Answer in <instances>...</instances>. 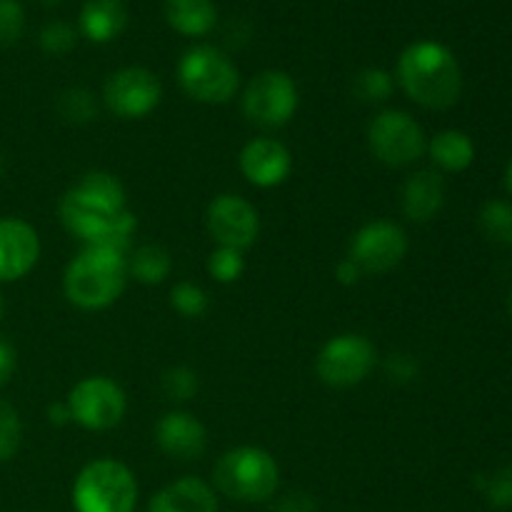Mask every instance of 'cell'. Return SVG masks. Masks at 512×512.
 <instances>
[{
    "mask_svg": "<svg viewBox=\"0 0 512 512\" xmlns=\"http://www.w3.org/2000/svg\"><path fill=\"white\" fill-rule=\"evenodd\" d=\"M128 23V10L123 0H88L80 10V33L90 43H110L123 33Z\"/></svg>",
    "mask_w": 512,
    "mask_h": 512,
    "instance_id": "cell-19",
    "label": "cell"
},
{
    "mask_svg": "<svg viewBox=\"0 0 512 512\" xmlns=\"http://www.w3.org/2000/svg\"><path fill=\"white\" fill-rule=\"evenodd\" d=\"M15 365H18V358H15L13 345L0 340V388L10 383V378L15 373Z\"/></svg>",
    "mask_w": 512,
    "mask_h": 512,
    "instance_id": "cell-35",
    "label": "cell"
},
{
    "mask_svg": "<svg viewBox=\"0 0 512 512\" xmlns=\"http://www.w3.org/2000/svg\"><path fill=\"white\" fill-rule=\"evenodd\" d=\"M3 170H5V160H3V155H0V178H3Z\"/></svg>",
    "mask_w": 512,
    "mask_h": 512,
    "instance_id": "cell-40",
    "label": "cell"
},
{
    "mask_svg": "<svg viewBox=\"0 0 512 512\" xmlns=\"http://www.w3.org/2000/svg\"><path fill=\"white\" fill-rule=\"evenodd\" d=\"M480 230L495 245H512V203L508 200H488L478 215Z\"/></svg>",
    "mask_w": 512,
    "mask_h": 512,
    "instance_id": "cell-23",
    "label": "cell"
},
{
    "mask_svg": "<svg viewBox=\"0 0 512 512\" xmlns=\"http://www.w3.org/2000/svg\"><path fill=\"white\" fill-rule=\"evenodd\" d=\"M128 255L103 245H85L63 273V293L80 310H105L128 285Z\"/></svg>",
    "mask_w": 512,
    "mask_h": 512,
    "instance_id": "cell-3",
    "label": "cell"
},
{
    "mask_svg": "<svg viewBox=\"0 0 512 512\" xmlns=\"http://www.w3.org/2000/svg\"><path fill=\"white\" fill-rule=\"evenodd\" d=\"M40 48L50 55H65L75 48V40H78V33L70 23H63V20H55V23H48L43 30H40Z\"/></svg>",
    "mask_w": 512,
    "mask_h": 512,
    "instance_id": "cell-30",
    "label": "cell"
},
{
    "mask_svg": "<svg viewBox=\"0 0 512 512\" xmlns=\"http://www.w3.org/2000/svg\"><path fill=\"white\" fill-rule=\"evenodd\" d=\"M445 193V180L438 170H418L403 185V215L410 223H428L443 210Z\"/></svg>",
    "mask_w": 512,
    "mask_h": 512,
    "instance_id": "cell-17",
    "label": "cell"
},
{
    "mask_svg": "<svg viewBox=\"0 0 512 512\" xmlns=\"http://www.w3.org/2000/svg\"><path fill=\"white\" fill-rule=\"evenodd\" d=\"M408 248V233L398 223L373 220L353 235L348 258L355 260L365 275H385L403 263Z\"/></svg>",
    "mask_w": 512,
    "mask_h": 512,
    "instance_id": "cell-12",
    "label": "cell"
},
{
    "mask_svg": "<svg viewBox=\"0 0 512 512\" xmlns=\"http://www.w3.org/2000/svg\"><path fill=\"white\" fill-rule=\"evenodd\" d=\"M163 100V85L158 75L140 65L118 70L105 80L103 103L115 118L140 120L153 113Z\"/></svg>",
    "mask_w": 512,
    "mask_h": 512,
    "instance_id": "cell-11",
    "label": "cell"
},
{
    "mask_svg": "<svg viewBox=\"0 0 512 512\" xmlns=\"http://www.w3.org/2000/svg\"><path fill=\"white\" fill-rule=\"evenodd\" d=\"M73 423L85 430H110L120 425L128 410L125 390L105 375H90L75 383L65 398Z\"/></svg>",
    "mask_w": 512,
    "mask_h": 512,
    "instance_id": "cell-9",
    "label": "cell"
},
{
    "mask_svg": "<svg viewBox=\"0 0 512 512\" xmlns=\"http://www.w3.org/2000/svg\"><path fill=\"white\" fill-rule=\"evenodd\" d=\"M208 305V293L198 283L183 280V283H175L170 288V308L178 315H183V318H203L208 313Z\"/></svg>",
    "mask_w": 512,
    "mask_h": 512,
    "instance_id": "cell-25",
    "label": "cell"
},
{
    "mask_svg": "<svg viewBox=\"0 0 512 512\" xmlns=\"http://www.w3.org/2000/svg\"><path fill=\"white\" fill-rule=\"evenodd\" d=\"M298 85L283 70H263L243 93V113L260 128H283L298 110Z\"/></svg>",
    "mask_w": 512,
    "mask_h": 512,
    "instance_id": "cell-10",
    "label": "cell"
},
{
    "mask_svg": "<svg viewBox=\"0 0 512 512\" xmlns=\"http://www.w3.org/2000/svg\"><path fill=\"white\" fill-rule=\"evenodd\" d=\"M3 313H5V303H3V295H0V318H3Z\"/></svg>",
    "mask_w": 512,
    "mask_h": 512,
    "instance_id": "cell-39",
    "label": "cell"
},
{
    "mask_svg": "<svg viewBox=\"0 0 512 512\" xmlns=\"http://www.w3.org/2000/svg\"><path fill=\"white\" fill-rule=\"evenodd\" d=\"M173 273V255L158 243L138 245L128 253V275L140 285H160Z\"/></svg>",
    "mask_w": 512,
    "mask_h": 512,
    "instance_id": "cell-22",
    "label": "cell"
},
{
    "mask_svg": "<svg viewBox=\"0 0 512 512\" xmlns=\"http://www.w3.org/2000/svg\"><path fill=\"white\" fill-rule=\"evenodd\" d=\"M208 233L220 248H235L240 253L255 245L260 235V213L243 195H215L205 213Z\"/></svg>",
    "mask_w": 512,
    "mask_h": 512,
    "instance_id": "cell-13",
    "label": "cell"
},
{
    "mask_svg": "<svg viewBox=\"0 0 512 512\" xmlns=\"http://www.w3.org/2000/svg\"><path fill=\"white\" fill-rule=\"evenodd\" d=\"M433 165L443 173H463L475 160V143L463 130H440L428 140V150Z\"/></svg>",
    "mask_w": 512,
    "mask_h": 512,
    "instance_id": "cell-20",
    "label": "cell"
},
{
    "mask_svg": "<svg viewBox=\"0 0 512 512\" xmlns=\"http://www.w3.org/2000/svg\"><path fill=\"white\" fill-rule=\"evenodd\" d=\"M385 370H388V378L398 380V383H410V380L418 378V373H420L418 360H415L413 355H405V353L390 355Z\"/></svg>",
    "mask_w": 512,
    "mask_h": 512,
    "instance_id": "cell-33",
    "label": "cell"
},
{
    "mask_svg": "<svg viewBox=\"0 0 512 512\" xmlns=\"http://www.w3.org/2000/svg\"><path fill=\"white\" fill-rule=\"evenodd\" d=\"M395 80L383 68H365L355 75V95L365 103H385L393 95Z\"/></svg>",
    "mask_w": 512,
    "mask_h": 512,
    "instance_id": "cell-26",
    "label": "cell"
},
{
    "mask_svg": "<svg viewBox=\"0 0 512 512\" xmlns=\"http://www.w3.org/2000/svg\"><path fill=\"white\" fill-rule=\"evenodd\" d=\"M155 443L173 460L190 463V460L203 458L208 448V430L193 413L170 410L155 425Z\"/></svg>",
    "mask_w": 512,
    "mask_h": 512,
    "instance_id": "cell-16",
    "label": "cell"
},
{
    "mask_svg": "<svg viewBox=\"0 0 512 512\" xmlns=\"http://www.w3.org/2000/svg\"><path fill=\"white\" fill-rule=\"evenodd\" d=\"M398 83L413 103L428 110L453 108L463 93V70L448 45L418 40L400 53Z\"/></svg>",
    "mask_w": 512,
    "mask_h": 512,
    "instance_id": "cell-2",
    "label": "cell"
},
{
    "mask_svg": "<svg viewBox=\"0 0 512 512\" xmlns=\"http://www.w3.org/2000/svg\"><path fill=\"white\" fill-rule=\"evenodd\" d=\"M240 173L255 188H278L293 173V155L280 140L253 138L240 150Z\"/></svg>",
    "mask_w": 512,
    "mask_h": 512,
    "instance_id": "cell-14",
    "label": "cell"
},
{
    "mask_svg": "<svg viewBox=\"0 0 512 512\" xmlns=\"http://www.w3.org/2000/svg\"><path fill=\"white\" fill-rule=\"evenodd\" d=\"M218 493L238 503H268L280 485V468L273 455L255 445H238L220 455L213 468Z\"/></svg>",
    "mask_w": 512,
    "mask_h": 512,
    "instance_id": "cell-4",
    "label": "cell"
},
{
    "mask_svg": "<svg viewBox=\"0 0 512 512\" xmlns=\"http://www.w3.org/2000/svg\"><path fill=\"white\" fill-rule=\"evenodd\" d=\"M178 83L193 100L205 105H225L240 88L233 60L213 45H195L180 58Z\"/></svg>",
    "mask_w": 512,
    "mask_h": 512,
    "instance_id": "cell-6",
    "label": "cell"
},
{
    "mask_svg": "<svg viewBox=\"0 0 512 512\" xmlns=\"http://www.w3.org/2000/svg\"><path fill=\"white\" fill-rule=\"evenodd\" d=\"M245 255L235 248H215L208 255V275L220 285H230L243 278Z\"/></svg>",
    "mask_w": 512,
    "mask_h": 512,
    "instance_id": "cell-27",
    "label": "cell"
},
{
    "mask_svg": "<svg viewBox=\"0 0 512 512\" xmlns=\"http://www.w3.org/2000/svg\"><path fill=\"white\" fill-rule=\"evenodd\" d=\"M23 443V423L20 415L8 400L0 398V463L13 460Z\"/></svg>",
    "mask_w": 512,
    "mask_h": 512,
    "instance_id": "cell-28",
    "label": "cell"
},
{
    "mask_svg": "<svg viewBox=\"0 0 512 512\" xmlns=\"http://www.w3.org/2000/svg\"><path fill=\"white\" fill-rule=\"evenodd\" d=\"M45 5H55V3H60V0H43Z\"/></svg>",
    "mask_w": 512,
    "mask_h": 512,
    "instance_id": "cell-41",
    "label": "cell"
},
{
    "mask_svg": "<svg viewBox=\"0 0 512 512\" xmlns=\"http://www.w3.org/2000/svg\"><path fill=\"white\" fill-rule=\"evenodd\" d=\"M165 20L175 33L200 38L215 28L218 10L213 0H165Z\"/></svg>",
    "mask_w": 512,
    "mask_h": 512,
    "instance_id": "cell-21",
    "label": "cell"
},
{
    "mask_svg": "<svg viewBox=\"0 0 512 512\" xmlns=\"http://www.w3.org/2000/svg\"><path fill=\"white\" fill-rule=\"evenodd\" d=\"M510 313H512V295H510Z\"/></svg>",
    "mask_w": 512,
    "mask_h": 512,
    "instance_id": "cell-42",
    "label": "cell"
},
{
    "mask_svg": "<svg viewBox=\"0 0 512 512\" xmlns=\"http://www.w3.org/2000/svg\"><path fill=\"white\" fill-rule=\"evenodd\" d=\"M38 230L23 218H0V283L25 278L38 265Z\"/></svg>",
    "mask_w": 512,
    "mask_h": 512,
    "instance_id": "cell-15",
    "label": "cell"
},
{
    "mask_svg": "<svg viewBox=\"0 0 512 512\" xmlns=\"http://www.w3.org/2000/svg\"><path fill=\"white\" fill-rule=\"evenodd\" d=\"M138 483L125 463L100 458L85 465L73 483L75 512H133Z\"/></svg>",
    "mask_w": 512,
    "mask_h": 512,
    "instance_id": "cell-5",
    "label": "cell"
},
{
    "mask_svg": "<svg viewBox=\"0 0 512 512\" xmlns=\"http://www.w3.org/2000/svg\"><path fill=\"white\" fill-rule=\"evenodd\" d=\"M48 420H50V425H68V423H73V418H70V410H68V403H53V405H48Z\"/></svg>",
    "mask_w": 512,
    "mask_h": 512,
    "instance_id": "cell-37",
    "label": "cell"
},
{
    "mask_svg": "<svg viewBox=\"0 0 512 512\" xmlns=\"http://www.w3.org/2000/svg\"><path fill=\"white\" fill-rule=\"evenodd\" d=\"M368 145L378 163L388 168H408L425 155L428 135L413 115L388 108L370 120Z\"/></svg>",
    "mask_w": 512,
    "mask_h": 512,
    "instance_id": "cell-7",
    "label": "cell"
},
{
    "mask_svg": "<svg viewBox=\"0 0 512 512\" xmlns=\"http://www.w3.org/2000/svg\"><path fill=\"white\" fill-rule=\"evenodd\" d=\"M148 512H218V498L205 480L188 475L158 490Z\"/></svg>",
    "mask_w": 512,
    "mask_h": 512,
    "instance_id": "cell-18",
    "label": "cell"
},
{
    "mask_svg": "<svg viewBox=\"0 0 512 512\" xmlns=\"http://www.w3.org/2000/svg\"><path fill=\"white\" fill-rule=\"evenodd\" d=\"M55 110L70 125H88L98 115L95 95L85 88H68L55 100Z\"/></svg>",
    "mask_w": 512,
    "mask_h": 512,
    "instance_id": "cell-24",
    "label": "cell"
},
{
    "mask_svg": "<svg viewBox=\"0 0 512 512\" xmlns=\"http://www.w3.org/2000/svg\"><path fill=\"white\" fill-rule=\"evenodd\" d=\"M483 493L493 508H512V465H505V468L495 470L490 478H485Z\"/></svg>",
    "mask_w": 512,
    "mask_h": 512,
    "instance_id": "cell-31",
    "label": "cell"
},
{
    "mask_svg": "<svg viewBox=\"0 0 512 512\" xmlns=\"http://www.w3.org/2000/svg\"><path fill=\"white\" fill-rule=\"evenodd\" d=\"M25 30V13L18 0H0V43H18Z\"/></svg>",
    "mask_w": 512,
    "mask_h": 512,
    "instance_id": "cell-32",
    "label": "cell"
},
{
    "mask_svg": "<svg viewBox=\"0 0 512 512\" xmlns=\"http://www.w3.org/2000/svg\"><path fill=\"white\" fill-rule=\"evenodd\" d=\"M60 223L85 245L130 253L138 218L128 210V195L113 173H85L58 203Z\"/></svg>",
    "mask_w": 512,
    "mask_h": 512,
    "instance_id": "cell-1",
    "label": "cell"
},
{
    "mask_svg": "<svg viewBox=\"0 0 512 512\" xmlns=\"http://www.w3.org/2000/svg\"><path fill=\"white\" fill-rule=\"evenodd\" d=\"M198 373L185 365H175L163 373V393L168 395L173 403H188L198 393Z\"/></svg>",
    "mask_w": 512,
    "mask_h": 512,
    "instance_id": "cell-29",
    "label": "cell"
},
{
    "mask_svg": "<svg viewBox=\"0 0 512 512\" xmlns=\"http://www.w3.org/2000/svg\"><path fill=\"white\" fill-rule=\"evenodd\" d=\"M363 278L365 273L360 270V265L355 263V260H350L348 255L335 265V280H338L340 285H345V288H353V285H358Z\"/></svg>",
    "mask_w": 512,
    "mask_h": 512,
    "instance_id": "cell-34",
    "label": "cell"
},
{
    "mask_svg": "<svg viewBox=\"0 0 512 512\" xmlns=\"http://www.w3.org/2000/svg\"><path fill=\"white\" fill-rule=\"evenodd\" d=\"M505 188H508V193L512 195V160H510L508 170H505Z\"/></svg>",
    "mask_w": 512,
    "mask_h": 512,
    "instance_id": "cell-38",
    "label": "cell"
},
{
    "mask_svg": "<svg viewBox=\"0 0 512 512\" xmlns=\"http://www.w3.org/2000/svg\"><path fill=\"white\" fill-rule=\"evenodd\" d=\"M278 512H318V508H315V503L310 500V495L290 493L278 503Z\"/></svg>",
    "mask_w": 512,
    "mask_h": 512,
    "instance_id": "cell-36",
    "label": "cell"
},
{
    "mask_svg": "<svg viewBox=\"0 0 512 512\" xmlns=\"http://www.w3.org/2000/svg\"><path fill=\"white\" fill-rule=\"evenodd\" d=\"M378 365V350L365 335L343 333L330 338L315 358V373L330 388H355Z\"/></svg>",
    "mask_w": 512,
    "mask_h": 512,
    "instance_id": "cell-8",
    "label": "cell"
}]
</instances>
